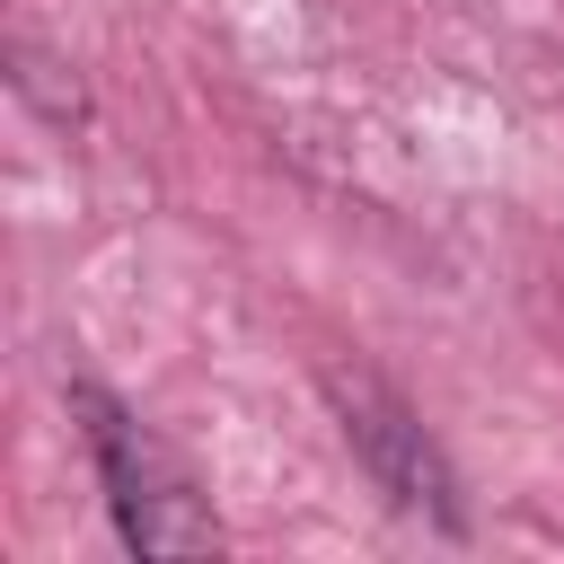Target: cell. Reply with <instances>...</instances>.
I'll return each mask as SVG.
<instances>
[{
    "mask_svg": "<svg viewBox=\"0 0 564 564\" xmlns=\"http://www.w3.org/2000/svg\"><path fill=\"white\" fill-rule=\"evenodd\" d=\"M317 388H326V405H335V432L352 441V458H361V476L397 502V511H423L432 529H467V502H458V476H449V458H441V441L414 423V405L388 388V379H370V370H317Z\"/></svg>",
    "mask_w": 564,
    "mask_h": 564,
    "instance_id": "cell-2",
    "label": "cell"
},
{
    "mask_svg": "<svg viewBox=\"0 0 564 564\" xmlns=\"http://www.w3.org/2000/svg\"><path fill=\"white\" fill-rule=\"evenodd\" d=\"M9 62H18V70H9V79H18V97H26V106H44L53 123H79V115H88V106H79V79H62V62H44L35 44H18Z\"/></svg>",
    "mask_w": 564,
    "mask_h": 564,
    "instance_id": "cell-3",
    "label": "cell"
},
{
    "mask_svg": "<svg viewBox=\"0 0 564 564\" xmlns=\"http://www.w3.org/2000/svg\"><path fill=\"white\" fill-rule=\"evenodd\" d=\"M62 405L79 414V441L106 476V511H115V538L132 555H220V520L194 502V485L150 449V432L97 388V379H70Z\"/></svg>",
    "mask_w": 564,
    "mask_h": 564,
    "instance_id": "cell-1",
    "label": "cell"
}]
</instances>
